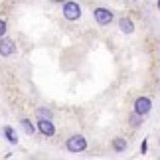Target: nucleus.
Listing matches in <instances>:
<instances>
[{"label":"nucleus","mask_w":160,"mask_h":160,"mask_svg":"<svg viewBox=\"0 0 160 160\" xmlns=\"http://www.w3.org/2000/svg\"><path fill=\"white\" fill-rule=\"evenodd\" d=\"M128 121H131V125H132V127H138L140 122H142V119H140V115H138V113H132Z\"/></svg>","instance_id":"9b49d317"},{"label":"nucleus","mask_w":160,"mask_h":160,"mask_svg":"<svg viewBox=\"0 0 160 160\" xmlns=\"http://www.w3.org/2000/svg\"><path fill=\"white\" fill-rule=\"evenodd\" d=\"M4 34H6V22H4V20H0V38H2Z\"/></svg>","instance_id":"ddd939ff"},{"label":"nucleus","mask_w":160,"mask_h":160,"mask_svg":"<svg viewBox=\"0 0 160 160\" xmlns=\"http://www.w3.org/2000/svg\"><path fill=\"white\" fill-rule=\"evenodd\" d=\"M38 128H40L42 134H46V137H53V134H55V127H53L52 119H40Z\"/></svg>","instance_id":"39448f33"},{"label":"nucleus","mask_w":160,"mask_h":160,"mask_svg":"<svg viewBox=\"0 0 160 160\" xmlns=\"http://www.w3.org/2000/svg\"><path fill=\"white\" fill-rule=\"evenodd\" d=\"M63 16L67 20H77L81 16V6L77 2H65L63 4Z\"/></svg>","instance_id":"f03ea898"},{"label":"nucleus","mask_w":160,"mask_h":160,"mask_svg":"<svg viewBox=\"0 0 160 160\" xmlns=\"http://www.w3.org/2000/svg\"><path fill=\"white\" fill-rule=\"evenodd\" d=\"M119 28L122 30L125 34H132V30H134V24L128 20V18H121V22H119Z\"/></svg>","instance_id":"0eeeda50"},{"label":"nucleus","mask_w":160,"mask_h":160,"mask_svg":"<svg viewBox=\"0 0 160 160\" xmlns=\"http://www.w3.org/2000/svg\"><path fill=\"white\" fill-rule=\"evenodd\" d=\"M22 128H24V132H26V134H34V125H32L28 119L22 121Z\"/></svg>","instance_id":"9d476101"},{"label":"nucleus","mask_w":160,"mask_h":160,"mask_svg":"<svg viewBox=\"0 0 160 160\" xmlns=\"http://www.w3.org/2000/svg\"><path fill=\"white\" fill-rule=\"evenodd\" d=\"M4 134H6V140H8V142H12V144L18 142V137H16V132H14V128H12V127H6L4 128Z\"/></svg>","instance_id":"6e6552de"},{"label":"nucleus","mask_w":160,"mask_h":160,"mask_svg":"<svg viewBox=\"0 0 160 160\" xmlns=\"http://www.w3.org/2000/svg\"><path fill=\"white\" fill-rule=\"evenodd\" d=\"M150 107H152V103H150V99H148V97H138V99L134 101V113H138L140 117L148 113V111H150Z\"/></svg>","instance_id":"20e7f679"},{"label":"nucleus","mask_w":160,"mask_h":160,"mask_svg":"<svg viewBox=\"0 0 160 160\" xmlns=\"http://www.w3.org/2000/svg\"><path fill=\"white\" fill-rule=\"evenodd\" d=\"M16 50V46H14V42L8 40V38H2L0 40V55L2 58H8V55H12Z\"/></svg>","instance_id":"423d86ee"},{"label":"nucleus","mask_w":160,"mask_h":160,"mask_svg":"<svg viewBox=\"0 0 160 160\" xmlns=\"http://www.w3.org/2000/svg\"><path fill=\"white\" fill-rule=\"evenodd\" d=\"M158 8H160V0H158Z\"/></svg>","instance_id":"4468645a"},{"label":"nucleus","mask_w":160,"mask_h":160,"mask_svg":"<svg viewBox=\"0 0 160 160\" xmlns=\"http://www.w3.org/2000/svg\"><path fill=\"white\" fill-rule=\"evenodd\" d=\"M38 117H40V119H52V111H48V109H38Z\"/></svg>","instance_id":"f8f14e48"},{"label":"nucleus","mask_w":160,"mask_h":160,"mask_svg":"<svg viewBox=\"0 0 160 160\" xmlns=\"http://www.w3.org/2000/svg\"><path fill=\"white\" fill-rule=\"evenodd\" d=\"M113 148L117 152H122L127 148V142H125V138H113Z\"/></svg>","instance_id":"1a4fd4ad"},{"label":"nucleus","mask_w":160,"mask_h":160,"mask_svg":"<svg viewBox=\"0 0 160 160\" xmlns=\"http://www.w3.org/2000/svg\"><path fill=\"white\" fill-rule=\"evenodd\" d=\"M93 14H95V20L99 26H107V24L113 22V12L107 10V8H95Z\"/></svg>","instance_id":"7ed1b4c3"},{"label":"nucleus","mask_w":160,"mask_h":160,"mask_svg":"<svg viewBox=\"0 0 160 160\" xmlns=\"http://www.w3.org/2000/svg\"><path fill=\"white\" fill-rule=\"evenodd\" d=\"M85 148H87V140L81 134H75V137L67 138V150L69 152H83Z\"/></svg>","instance_id":"f257e3e1"}]
</instances>
